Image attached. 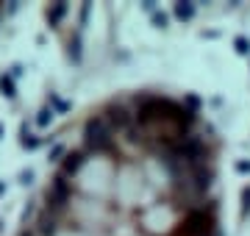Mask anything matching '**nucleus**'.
I'll list each match as a JSON object with an SVG mask.
<instances>
[{
	"mask_svg": "<svg viewBox=\"0 0 250 236\" xmlns=\"http://www.w3.org/2000/svg\"><path fill=\"white\" fill-rule=\"evenodd\" d=\"M217 200L192 206L184 211V217L172 225L167 236H220V217H217Z\"/></svg>",
	"mask_w": 250,
	"mask_h": 236,
	"instance_id": "nucleus-1",
	"label": "nucleus"
},
{
	"mask_svg": "<svg viewBox=\"0 0 250 236\" xmlns=\"http://www.w3.org/2000/svg\"><path fill=\"white\" fill-rule=\"evenodd\" d=\"M83 150L86 153H100V156H114L117 153V139L111 128L106 125L103 114H89L83 122Z\"/></svg>",
	"mask_w": 250,
	"mask_h": 236,
	"instance_id": "nucleus-2",
	"label": "nucleus"
},
{
	"mask_svg": "<svg viewBox=\"0 0 250 236\" xmlns=\"http://www.w3.org/2000/svg\"><path fill=\"white\" fill-rule=\"evenodd\" d=\"M100 114H103V119H106V125L111 128V134H123L125 137V134L134 128V109H128V106L120 103V100H111Z\"/></svg>",
	"mask_w": 250,
	"mask_h": 236,
	"instance_id": "nucleus-3",
	"label": "nucleus"
},
{
	"mask_svg": "<svg viewBox=\"0 0 250 236\" xmlns=\"http://www.w3.org/2000/svg\"><path fill=\"white\" fill-rule=\"evenodd\" d=\"M83 164H86V150H83V147H72V150H67V153H64L59 173H64L67 178H75V175L83 170Z\"/></svg>",
	"mask_w": 250,
	"mask_h": 236,
	"instance_id": "nucleus-4",
	"label": "nucleus"
},
{
	"mask_svg": "<svg viewBox=\"0 0 250 236\" xmlns=\"http://www.w3.org/2000/svg\"><path fill=\"white\" fill-rule=\"evenodd\" d=\"M36 236H59V231H62V219L53 217V214H47V211H42L39 217H36L34 228H31Z\"/></svg>",
	"mask_w": 250,
	"mask_h": 236,
	"instance_id": "nucleus-5",
	"label": "nucleus"
},
{
	"mask_svg": "<svg viewBox=\"0 0 250 236\" xmlns=\"http://www.w3.org/2000/svg\"><path fill=\"white\" fill-rule=\"evenodd\" d=\"M67 14H70V6H67V3H53V6L47 9V22H50L53 28H59Z\"/></svg>",
	"mask_w": 250,
	"mask_h": 236,
	"instance_id": "nucleus-6",
	"label": "nucleus"
},
{
	"mask_svg": "<svg viewBox=\"0 0 250 236\" xmlns=\"http://www.w3.org/2000/svg\"><path fill=\"white\" fill-rule=\"evenodd\" d=\"M172 14H175V20H181V22H189V20L195 17V6H192V3H175V6H172Z\"/></svg>",
	"mask_w": 250,
	"mask_h": 236,
	"instance_id": "nucleus-7",
	"label": "nucleus"
},
{
	"mask_svg": "<svg viewBox=\"0 0 250 236\" xmlns=\"http://www.w3.org/2000/svg\"><path fill=\"white\" fill-rule=\"evenodd\" d=\"M0 95H3V98H9V100H14L17 98V86H14V78H11V75H0Z\"/></svg>",
	"mask_w": 250,
	"mask_h": 236,
	"instance_id": "nucleus-8",
	"label": "nucleus"
},
{
	"mask_svg": "<svg viewBox=\"0 0 250 236\" xmlns=\"http://www.w3.org/2000/svg\"><path fill=\"white\" fill-rule=\"evenodd\" d=\"M233 45H236V53H242V56L250 53V42L245 37H236V39H233Z\"/></svg>",
	"mask_w": 250,
	"mask_h": 236,
	"instance_id": "nucleus-9",
	"label": "nucleus"
},
{
	"mask_svg": "<svg viewBox=\"0 0 250 236\" xmlns=\"http://www.w3.org/2000/svg\"><path fill=\"white\" fill-rule=\"evenodd\" d=\"M20 142H22V147H25V150H36V147H39V137H28V134H22V139H20Z\"/></svg>",
	"mask_w": 250,
	"mask_h": 236,
	"instance_id": "nucleus-10",
	"label": "nucleus"
},
{
	"mask_svg": "<svg viewBox=\"0 0 250 236\" xmlns=\"http://www.w3.org/2000/svg\"><path fill=\"white\" fill-rule=\"evenodd\" d=\"M50 119H53V109H42V111H39V117H36V125L45 128Z\"/></svg>",
	"mask_w": 250,
	"mask_h": 236,
	"instance_id": "nucleus-11",
	"label": "nucleus"
},
{
	"mask_svg": "<svg viewBox=\"0 0 250 236\" xmlns=\"http://www.w3.org/2000/svg\"><path fill=\"white\" fill-rule=\"evenodd\" d=\"M250 211V186H245L242 189V217H248Z\"/></svg>",
	"mask_w": 250,
	"mask_h": 236,
	"instance_id": "nucleus-12",
	"label": "nucleus"
},
{
	"mask_svg": "<svg viewBox=\"0 0 250 236\" xmlns=\"http://www.w3.org/2000/svg\"><path fill=\"white\" fill-rule=\"evenodd\" d=\"M187 109L197 114V109H200V98L197 95H187Z\"/></svg>",
	"mask_w": 250,
	"mask_h": 236,
	"instance_id": "nucleus-13",
	"label": "nucleus"
},
{
	"mask_svg": "<svg viewBox=\"0 0 250 236\" xmlns=\"http://www.w3.org/2000/svg\"><path fill=\"white\" fill-rule=\"evenodd\" d=\"M70 53H72V59L75 61H81V42L75 39V42H70Z\"/></svg>",
	"mask_w": 250,
	"mask_h": 236,
	"instance_id": "nucleus-14",
	"label": "nucleus"
},
{
	"mask_svg": "<svg viewBox=\"0 0 250 236\" xmlns=\"http://www.w3.org/2000/svg\"><path fill=\"white\" fill-rule=\"evenodd\" d=\"M64 153H67V150H64L62 145H56L53 150H50V161H59V156H64Z\"/></svg>",
	"mask_w": 250,
	"mask_h": 236,
	"instance_id": "nucleus-15",
	"label": "nucleus"
},
{
	"mask_svg": "<svg viewBox=\"0 0 250 236\" xmlns=\"http://www.w3.org/2000/svg\"><path fill=\"white\" fill-rule=\"evenodd\" d=\"M153 22H156L159 28H164L167 25V14H164V11H161V14H153Z\"/></svg>",
	"mask_w": 250,
	"mask_h": 236,
	"instance_id": "nucleus-16",
	"label": "nucleus"
},
{
	"mask_svg": "<svg viewBox=\"0 0 250 236\" xmlns=\"http://www.w3.org/2000/svg\"><path fill=\"white\" fill-rule=\"evenodd\" d=\"M236 173H250V161H236Z\"/></svg>",
	"mask_w": 250,
	"mask_h": 236,
	"instance_id": "nucleus-17",
	"label": "nucleus"
},
{
	"mask_svg": "<svg viewBox=\"0 0 250 236\" xmlns=\"http://www.w3.org/2000/svg\"><path fill=\"white\" fill-rule=\"evenodd\" d=\"M20 181H22V183H31V181H34V173H31V170H25V173L20 175Z\"/></svg>",
	"mask_w": 250,
	"mask_h": 236,
	"instance_id": "nucleus-18",
	"label": "nucleus"
},
{
	"mask_svg": "<svg viewBox=\"0 0 250 236\" xmlns=\"http://www.w3.org/2000/svg\"><path fill=\"white\" fill-rule=\"evenodd\" d=\"M17 75H22V67H20V64H14V67H11V78H17Z\"/></svg>",
	"mask_w": 250,
	"mask_h": 236,
	"instance_id": "nucleus-19",
	"label": "nucleus"
},
{
	"mask_svg": "<svg viewBox=\"0 0 250 236\" xmlns=\"http://www.w3.org/2000/svg\"><path fill=\"white\" fill-rule=\"evenodd\" d=\"M3 189H6V183H0V195H3Z\"/></svg>",
	"mask_w": 250,
	"mask_h": 236,
	"instance_id": "nucleus-20",
	"label": "nucleus"
},
{
	"mask_svg": "<svg viewBox=\"0 0 250 236\" xmlns=\"http://www.w3.org/2000/svg\"><path fill=\"white\" fill-rule=\"evenodd\" d=\"M0 139H3V125H0Z\"/></svg>",
	"mask_w": 250,
	"mask_h": 236,
	"instance_id": "nucleus-21",
	"label": "nucleus"
}]
</instances>
